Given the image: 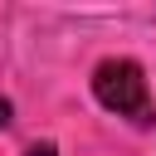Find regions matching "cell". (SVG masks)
Returning a JSON list of instances; mask_svg holds the SVG:
<instances>
[{
    "instance_id": "obj_3",
    "label": "cell",
    "mask_w": 156,
    "mask_h": 156,
    "mask_svg": "<svg viewBox=\"0 0 156 156\" xmlns=\"http://www.w3.org/2000/svg\"><path fill=\"white\" fill-rule=\"evenodd\" d=\"M5 127H10V102L0 98V132H5Z\"/></svg>"
},
{
    "instance_id": "obj_2",
    "label": "cell",
    "mask_w": 156,
    "mask_h": 156,
    "mask_svg": "<svg viewBox=\"0 0 156 156\" xmlns=\"http://www.w3.org/2000/svg\"><path fill=\"white\" fill-rule=\"evenodd\" d=\"M29 156H58V151H54V146L44 141V146H29Z\"/></svg>"
},
{
    "instance_id": "obj_1",
    "label": "cell",
    "mask_w": 156,
    "mask_h": 156,
    "mask_svg": "<svg viewBox=\"0 0 156 156\" xmlns=\"http://www.w3.org/2000/svg\"><path fill=\"white\" fill-rule=\"evenodd\" d=\"M93 93H98V102H102L107 112H117V117H127V122H136V127H151V117H156L146 73H141V63H132V58H102V63L93 68Z\"/></svg>"
}]
</instances>
